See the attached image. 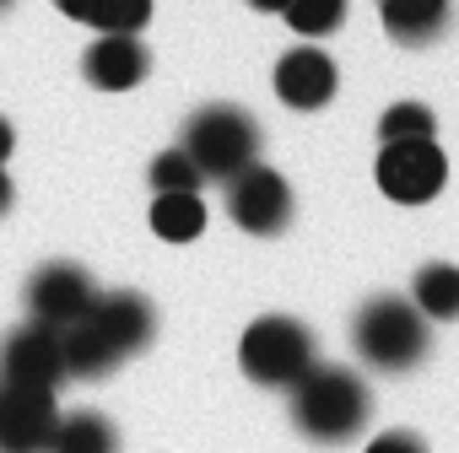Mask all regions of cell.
Masks as SVG:
<instances>
[{
	"label": "cell",
	"mask_w": 459,
	"mask_h": 453,
	"mask_svg": "<svg viewBox=\"0 0 459 453\" xmlns=\"http://www.w3.org/2000/svg\"><path fill=\"white\" fill-rule=\"evenodd\" d=\"M92 303H98V286L82 265L55 260V265L33 270V281H28V313H33V324H49V329H71Z\"/></svg>",
	"instance_id": "cell-9"
},
{
	"label": "cell",
	"mask_w": 459,
	"mask_h": 453,
	"mask_svg": "<svg viewBox=\"0 0 459 453\" xmlns=\"http://www.w3.org/2000/svg\"><path fill=\"white\" fill-rule=\"evenodd\" d=\"M238 362L255 383L265 389H292L308 367H314V335L308 324L287 319V313H265L244 329L238 340Z\"/></svg>",
	"instance_id": "cell-5"
},
{
	"label": "cell",
	"mask_w": 459,
	"mask_h": 453,
	"mask_svg": "<svg viewBox=\"0 0 459 453\" xmlns=\"http://www.w3.org/2000/svg\"><path fill=\"white\" fill-rule=\"evenodd\" d=\"M200 184H205V173L189 162L184 146L152 157V189H157V194H200Z\"/></svg>",
	"instance_id": "cell-17"
},
{
	"label": "cell",
	"mask_w": 459,
	"mask_h": 453,
	"mask_svg": "<svg viewBox=\"0 0 459 453\" xmlns=\"http://www.w3.org/2000/svg\"><path fill=\"white\" fill-rule=\"evenodd\" d=\"M12 146H17V130L0 119V167H6V157H12Z\"/></svg>",
	"instance_id": "cell-23"
},
{
	"label": "cell",
	"mask_w": 459,
	"mask_h": 453,
	"mask_svg": "<svg viewBox=\"0 0 459 453\" xmlns=\"http://www.w3.org/2000/svg\"><path fill=\"white\" fill-rule=\"evenodd\" d=\"M55 6L71 17V22H92V12H98V0H55Z\"/></svg>",
	"instance_id": "cell-22"
},
{
	"label": "cell",
	"mask_w": 459,
	"mask_h": 453,
	"mask_svg": "<svg viewBox=\"0 0 459 453\" xmlns=\"http://www.w3.org/2000/svg\"><path fill=\"white\" fill-rule=\"evenodd\" d=\"M351 340H357V356L368 367H378V372H411L427 356V346H432V324L405 297H373V303L357 308Z\"/></svg>",
	"instance_id": "cell-2"
},
{
	"label": "cell",
	"mask_w": 459,
	"mask_h": 453,
	"mask_svg": "<svg viewBox=\"0 0 459 453\" xmlns=\"http://www.w3.org/2000/svg\"><path fill=\"white\" fill-rule=\"evenodd\" d=\"M12 205V178H6V167H0V210Z\"/></svg>",
	"instance_id": "cell-24"
},
{
	"label": "cell",
	"mask_w": 459,
	"mask_h": 453,
	"mask_svg": "<svg viewBox=\"0 0 459 453\" xmlns=\"http://www.w3.org/2000/svg\"><path fill=\"white\" fill-rule=\"evenodd\" d=\"M448 0H378V22L394 44H427L448 28Z\"/></svg>",
	"instance_id": "cell-13"
},
{
	"label": "cell",
	"mask_w": 459,
	"mask_h": 453,
	"mask_svg": "<svg viewBox=\"0 0 459 453\" xmlns=\"http://www.w3.org/2000/svg\"><path fill=\"white\" fill-rule=\"evenodd\" d=\"M411 303L427 324H448L459 319V265H427L411 286Z\"/></svg>",
	"instance_id": "cell-15"
},
{
	"label": "cell",
	"mask_w": 459,
	"mask_h": 453,
	"mask_svg": "<svg viewBox=\"0 0 459 453\" xmlns=\"http://www.w3.org/2000/svg\"><path fill=\"white\" fill-rule=\"evenodd\" d=\"M292 421L314 442H346L368 421V389L346 367H308L292 383Z\"/></svg>",
	"instance_id": "cell-3"
},
{
	"label": "cell",
	"mask_w": 459,
	"mask_h": 453,
	"mask_svg": "<svg viewBox=\"0 0 459 453\" xmlns=\"http://www.w3.org/2000/svg\"><path fill=\"white\" fill-rule=\"evenodd\" d=\"M65 372V340L49 324H28L0 346V383H28V389H60Z\"/></svg>",
	"instance_id": "cell-10"
},
{
	"label": "cell",
	"mask_w": 459,
	"mask_h": 453,
	"mask_svg": "<svg viewBox=\"0 0 459 453\" xmlns=\"http://www.w3.org/2000/svg\"><path fill=\"white\" fill-rule=\"evenodd\" d=\"M49 453H119V437H114L108 415H98V410H71V415L55 421Z\"/></svg>",
	"instance_id": "cell-14"
},
{
	"label": "cell",
	"mask_w": 459,
	"mask_h": 453,
	"mask_svg": "<svg viewBox=\"0 0 459 453\" xmlns=\"http://www.w3.org/2000/svg\"><path fill=\"white\" fill-rule=\"evenodd\" d=\"M378 135L384 141H437V119L427 103H389L378 119Z\"/></svg>",
	"instance_id": "cell-18"
},
{
	"label": "cell",
	"mask_w": 459,
	"mask_h": 453,
	"mask_svg": "<svg viewBox=\"0 0 459 453\" xmlns=\"http://www.w3.org/2000/svg\"><path fill=\"white\" fill-rule=\"evenodd\" d=\"M82 71H87V81H92L98 92H130V87L146 81L152 55H146V44H141L135 33H103V38H92V49L82 55Z\"/></svg>",
	"instance_id": "cell-12"
},
{
	"label": "cell",
	"mask_w": 459,
	"mask_h": 453,
	"mask_svg": "<svg viewBox=\"0 0 459 453\" xmlns=\"http://www.w3.org/2000/svg\"><path fill=\"white\" fill-rule=\"evenodd\" d=\"M255 12H287V0H249Z\"/></svg>",
	"instance_id": "cell-25"
},
{
	"label": "cell",
	"mask_w": 459,
	"mask_h": 453,
	"mask_svg": "<svg viewBox=\"0 0 459 453\" xmlns=\"http://www.w3.org/2000/svg\"><path fill=\"white\" fill-rule=\"evenodd\" d=\"M184 151L205 178H238L260 162V124L238 103H205L184 124Z\"/></svg>",
	"instance_id": "cell-4"
},
{
	"label": "cell",
	"mask_w": 459,
	"mask_h": 453,
	"mask_svg": "<svg viewBox=\"0 0 459 453\" xmlns=\"http://www.w3.org/2000/svg\"><path fill=\"white\" fill-rule=\"evenodd\" d=\"M6 6H12V0H0V12H6Z\"/></svg>",
	"instance_id": "cell-26"
},
{
	"label": "cell",
	"mask_w": 459,
	"mask_h": 453,
	"mask_svg": "<svg viewBox=\"0 0 459 453\" xmlns=\"http://www.w3.org/2000/svg\"><path fill=\"white\" fill-rule=\"evenodd\" d=\"M362 453H427V442H421V437H411V432H378Z\"/></svg>",
	"instance_id": "cell-21"
},
{
	"label": "cell",
	"mask_w": 459,
	"mask_h": 453,
	"mask_svg": "<svg viewBox=\"0 0 459 453\" xmlns=\"http://www.w3.org/2000/svg\"><path fill=\"white\" fill-rule=\"evenodd\" d=\"M276 98L287 103V108H298V114H308V108H325L330 98H335V87H341V71H335V60L325 55V49H314V44H298V49H287L281 60H276Z\"/></svg>",
	"instance_id": "cell-11"
},
{
	"label": "cell",
	"mask_w": 459,
	"mask_h": 453,
	"mask_svg": "<svg viewBox=\"0 0 459 453\" xmlns=\"http://www.w3.org/2000/svg\"><path fill=\"white\" fill-rule=\"evenodd\" d=\"M227 216H233L244 233H255V238H276L281 226L292 221V189H287V178L276 167H265V162L244 167L238 178H227Z\"/></svg>",
	"instance_id": "cell-7"
},
{
	"label": "cell",
	"mask_w": 459,
	"mask_h": 453,
	"mask_svg": "<svg viewBox=\"0 0 459 453\" xmlns=\"http://www.w3.org/2000/svg\"><path fill=\"white\" fill-rule=\"evenodd\" d=\"M146 22H152V0H98L87 28H98V33H141Z\"/></svg>",
	"instance_id": "cell-20"
},
{
	"label": "cell",
	"mask_w": 459,
	"mask_h": 453,
	"mask_svg": "<svg viewBox=\"0 0 459 453\" xmlns=\"http://www.w3.org/2000/svg\"><path fill=\"white\" fill-rule=\"evenodd\" d=\"M287 28L292 33H303V38H325V33H335L341 28V17H346V0H287Z\"/></svg>",
	"instance_id": "cell-19"
},
{
	"label": "cell",
	"mask_w": 459,
	"mask_h": 453,
	"mask_svg": "<svg viewBox=\"0 0 459 453\" xmlns=\"http://www.w3.org/2000/svg\"><path fill=\"white\" fill-rule=\"evenodd\" d=\"M157 329V313L141 292H108L98 297L71 329H60L65 340V372L71 378H103L114 372L125 356H135Z\"/></svg>",
	"instance_id": "cell-1"
},
{
	"label": "cell",
	"mask_w": 459,
	"mask_h": 453,
	"mask_svg": "<svg viewBox=\"0 0 459 453\" xmlns=\"http://www.w3.org/2000/svg\"><path fill=\"white\" fill-rule=\"evenodd\" d=\"M152 233L162 244H189L205 233V200L200 194H157L152 200Z\"/></svg>",
	"instance_id": "cell-16"
},
{
	"label": "cell",
	"mask_w": 459,
	"mask_h": 453,
	"mask_svg": "<svg viewBox=\"0 0 459 453\" xmlns=\"http://www.w3.org/2000/svg\"><path fill=\"white\" fill-rule=\"evenodd\" d=\"M60 405L55 389L0 383V453H49Z\"/></svg>",
	"instance_id": "cell-8"
},
{
	"label": "cell",
	"mask_w": 459,
	"mask_h": 453,
	"mask_svg": "<svg viewBox=\"0 0 459 453\" xmlns=\"http://www.w3.org/2000/svg\"><path fill=\"white\" fill-rule=\"evenodd\" d=\"M373 178L394 205H427L448 184V157L437 141H384Z\"/></svg>",
	"instance_id": "cell-6"
}]
</instances>
